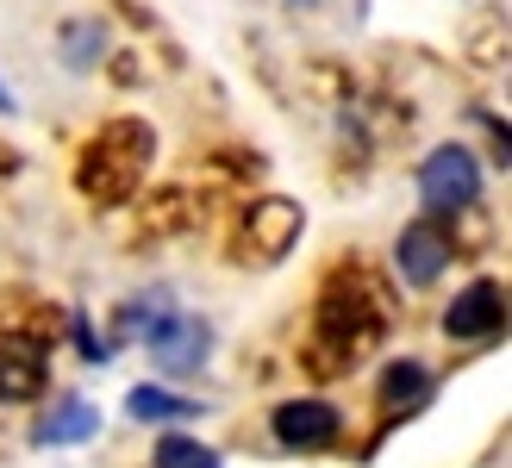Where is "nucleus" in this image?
<instances>
[{
	"label": "nucleus",
	"instance_id": "1",
	"mask_svg": "<svg viewBox=\"0 0 512 468\" xmlns=\"http://www.w3.org/2000/svg\"><path fill=\"white\" fill-rule=\"evenodd\" d=\"M150 150H157L150 125H138V119L107 125V132L82 150V194H88V200H125V194L138 188Z\"/></svg>",
	"mask_w": 512,
	"mask_h": 468
},
{
	"label": "nucleus",
	"instance_id": "2",
	"mask_svg": "<svg viewBox=\"0 0 512 468\" xmlns=\"http://www.w3.org/2000/svg\"><path fill=\"white\" fill-rule=\"evenodd\" d=\"M419 200H425L431 219L475 206V200H481V163H475L463 144H438V150L419 163Z\"/></svg>",
	"mask_w": 512,
	"mask_h": 468
},
{
	"label": "nucleus",
	"instance_id": "3",
	"mask_svg": "<svg viewBox=\"0 0 512 468\" xmlns=\"http://www.w3.org/2000/svg\"><path fill=\"white\" fill-rule=\"evenodd\" d=\"M144 344H150V362H157L163 375H194L213 350V331H207V319H194V312H157L150 331H144Z\"/></svg>",
	"mask_w": 512,
	"mask_h": 468
},
{
	"label": "nucleus",
	"instance_id": "4",
	"mask_svg": "<svg viewBox=\"0 0 512 468\" xmlns=\"http://www.w3.org/2000/svg\"><path fill=\"white\" fill-rule=\"evenodd\" d=\"M269 431H275L281 450H331V444H338V431H344V419H338V406H331V400H281Z\"/></svg>",
	"mask_w": 512,
	"mask_h": 468
},
{
	"label": "nucleus",
	"instance_id": "5",
	"mask_svg": "<svg viewBox=\"0 0 512 468\" xmlns=\"http://www.w3.org/2000/svg\"><path fill=\"white\" fill-rule=\"evenodd\" d=\"M394 269L413 281V288H431V281L450 269V238H444V225H438V219L406 225L400 244H394Z\"/></svg>",
	"mask_w": 512,
	"mask_h": 468
},
{
	"label": "nucleus",
	"instance_id": "6",
	"mask_svg": "<svg viewBox=\"0 0 512 468\" xmlns=\"http://www.w3.org/2000/svg\"><path fill=\"white\" fill-rule=\"evenodd\" d=\"M500 325H506V294L494 288V281H469V288L450 300V312H444V331L463 337V344L469 337H494Z\"/></svg>",
	"mask_w": 512,
	"mask_h": 468
},
{
	"label": "nucleus",
	"instance_id": "7",
	"mask_svg": "<svg viewBox=\"0 0 512 468\" xmlns=\"http://www.w3.org/2000/svg\"><path fill=\"white\" fill-rule=\"evenodd\" d=\"M300 225H306V213L294 200H256L250 206V219H244V238H250V250L256 256H288L294 250V238H300Z\"/></svg>",
	"mask_w": 512,
	"mask_h": 468
},
{
	"label": "nucleus",
	"instance_id": "8",
	"mask_svg": "<svg viewBox=\"0 0 512 468\" xmlns=\"http://www.w3.org/2000/svg\"><path fill=\"white\" fill-rule=\"evenodd\" d=\"M44 350L32 337H0V400H38L44 394Z\"/></svg>",
	"mask_w": 512,
	"mask_h": 468
},
{
	"label": "nucleus",
	"instance_id": "9",
	"mask_svg": "<svg viewBox=\"0 0 512 468\" xmlns=\"http://www.w3.org/2000/svg\"><path fill=\"white\" fill-rule=\"evenodd\" d=\"M94 431H100V412H94L88 400H57V406L38 419L32 444H44V450H57V444H88Z\"/></svg>",
	"mask_w": 512,
	"mask_h": 468
},
{
	"label": "nucleus",
	"instance_id": "10",
	"mask_svg": "<svg viewBox=\"0 0 512 468\" xmlns=\"http://www.w3.org/2000/svg\"><path fill=\"white\" fill-rule=\"evenodd\" d=\"M431 400V375L419 369V362H394L388 375H381V406L388 412H413Z\"/></svg>",
	"mask_w": 512,
	"mask_h": 468
},
{
	"label": "nucleus",
	"instance_id": "11",
	"mask_svg": "<svg viewBox=\"0 0 512 468\" xmlns=\"http://www.w3.org/2000/svg\"><path fill=\"white\" fill-rule=\"evenodd\" d=\"M125 412H132V419H144V425H169V419H194L200 400H182V394H169V387H132Z\"/></svg>",
	"mask_w": 512,
	"mask_h": 468
},
{
	"label": "nucleus",
	"instance_id": "12",
	"mask_svg": "<svg viewBox=\"0 0 512 468\" xmlns=\"http://www.w3.org/2000/svg\"><path fill=\"white\" fill-rule=\"evenodd\" d=\"M157 468H225L219 462V450H207V444H200V437H163V444H157Z\"/></svg>",
	"mask_w": 512,
	"mask_h": 468
},
{
	"label": "nucleus",
	"instance_id": "13",
	"mask_svg": "<svg viewBox=\"0 0 512 468\" xmlns=\"http://www.w3.org/2000/svg\"><path fill=\"white\" fill-rule=\"evenodd\" d=\"M94 44H107V38H100V25H82V32H69V63H75V69H88V63H94Z\"/></svg>",
	"mask_w": 512,
	"mask_h": 468
},
{
	"label": "nucleus",
	"instance_id": "14",
	"mask_svg": "<svg viewBox=\"0 0 512 468\" xmlns=\"http://www.w3.org/2000/svg\"><path fill=\"white\" fill-rule=\"evenodd\" d=\"M7 107H13V94H7V88H0V113H7Z\"/></svg>",
	"mask_w": 512,
	"mask_h": 468
}]
</instances>
